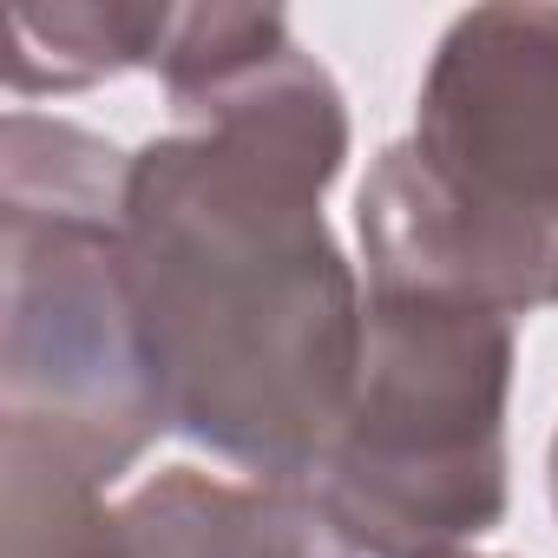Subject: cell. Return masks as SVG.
<instances>
[{"instance_id":"1","label":"cell","mask_w":558,"mask_h":558,"mask_svg":"<svg viewBox=\"0 0 558 558\" xmlns=\"http://www.w3.org/2000/svg\"><path fill=\"white\" fill-rule=\"evenodd\" d=\"M171 132L132 151L125 269L171 434L269 486H310L362 368L368 303L323 191L349 99L276 8H171Z\"/></svg>"},{"instance_id":"4","label":"cell","mask_w":558,"mask_h":558,"mask_svg":"<svg viewBox=\"0 0 558 558\" xmlns=\"http://www.w3.org/2000/svg\"><path fill=\"white\" fill-rule=\"evenodd\" d=\"M158 434L171 408L119 217L0 210V466L112 493Z\"/></svg>"},{"instance_id":"10","label":"cell","mask_w":558,"mask_h":558,"mask_svg":"<svg viewBox=\"0 0 558 558\" xmlns=\"http://www.w3.org/2000/svg\"><path fill=\"white\" fill-rule=\"evenodd\" d=\"M460 558H473V551H460Z\"/></svg>"},{"instance_id":"2","label":"cell","mask_w":558,"mask_h":558,"mask_svg":"<svg viewBox=\"0 0 558 558\" xmlns=\"http://www.w3.org/2000/svg\"><path fill=\"white\" fill-rule=\"evenodd\" d=\"M368 290L558 310V8L460 14L421 80L414 132L355 197Z\"/></svg>"},{"instance_id":"3","label":"cell","mask_w":558,"mask_h":558,"mask_svg":"<svg viewBox=\"0 0 558 558\" xmlns=\"http://www.w3.org/2000/svg\"><path fill=\"white\" fill-rule=\"evenodd\" d=\"M519 336L453 296L368 290L349 414L310 480L362 558H460L506 519Z\"/></svg>"},{"instance_id":"8","label":"cell","mask_w":558,"mask_h":558,"mask_svg":"<svg viewBox=\"0 0 558 558\" xmlns=\"http://www.w3.org/2000/svg\"><path fill=\"white\" fill-rule=\"evenodd\" d=\"M0 558H125L119 506L40 466H0Z\"/></svg>"},{"instance_id":"7","label":"cell","mask_w":558,"mask_h":558,"mask_svg":"<svg viewBox=\"0 0 558 558\" xmlns=\"http://www.w3.org/2000/svg\"><path fill=\"white\" fill-rule=\"evenodd\" d=\"M125 178H132V151H119L112 138L73 119H40L14 106L0 125V210L125 217Z\"/></svg>"},{"instance_id":"5","label":"cell","mask_w":558,"mask_h":558,"mask_svg":"<svg viewBox=\"0 0 558 558\" xmlns=\"http://www.w3.org/2000/svg\"><path fill=\"white\" fill-rule=\"evenodd\" d=\"M125 558H362L310 486L217 480L197 466L151 473L119 499Z\"/></svg>"},{"instance_id":"9","label":"cell","mask_w":558,"mask_h":558,"mask_svg":"<svg viewBox=\"0 0 558 558\" xmlns=\"http://www.w3.org/2000/svg\"><path fill=\"white\" fill-rule=\"evenodd\" d=\"M551 512H558V434H551Z\"/></svg>"},{"instance_id":"6","label":"cell","mask_w":558,"mask_h":558,"mask_svg":"<svg viewBox=\"0 0 558 558\" xmlns=\"http://www.w3.org/2000/svg\"><path fill=\"white\" fill-rule=\"evenodd\" d=\"M171 34L165 0H53V8L8 14V93L14 99H60L132 66H158Z\"/></svg>"}]
</instances>
